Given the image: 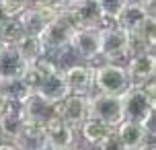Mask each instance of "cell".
Instances as JSON below:
<instances>
[{
	"label": "cell",
	"instance_id": "1",
	"mask_svg": "<svg viewBox=\"0 0 156 150\" xmlns=\"http://www.w3.org/2000/svg\"><path fill=\"white\" fill-rule=\"evenodd\" d=\"M78 25L72 21V16L66 10H60L58 15L47 23V27L41 33V45H43V55L54 58V55L64 54L66 49H70V41Z\"/></svg>",
	"mask_w": 156,
	"mask_h": 150
},
{
	"label": "cell",
	"instance_id": "2",
	"mask_svg": "<svg viewBox=\"0 0 156 150\" xmlns=\"http://www.w3.org/2000/svg\"><path fill=\"white\" fill-rule=\"evenodd\" d=\"M121 105H123V119L142 123L154 136V107L156 99H150L140 84H132L125 93H121Z\"/></svg>",
	"mask_w": 156,
	"mask_h": 150
},
{
	"label": "cell",
	"instance_id": "3",
	"mask_svg": "<svg viewBox=\"0 0 156 150\" xmlns=\"http://www.w3.org/2000/svg\"><path fill=\"white\" fill-rule=\"evenodd\" d=\"M127 45L129 33L115 23L99 29V58H103L105 62H117L121 58H127Z\"/></svg>",
	"mask_w": 156,
	"mask_h": 150
},
{
	"label": "cell",
	"instance_id": "4",
	"mask_svg": "<svg viewBox=\"0 0 156 150\" xmlns=\"http://www.w3.org/2000/svg\"><path fill=\"white\" fill-rule=\"evenodd\" d=\"M132 87L127 78L125 66L117 62H103L94 68V88L97 93H107V95H121Z\"/></svg>",
	"mask_w": 156,
	"mask_h": 150
},
{
	"label": "cell",
	"instance_id": "5",
	"mask_svg": "<svg viewBox=\"0 0 156 150\" xmlns=\"http://www.w3.org/2000/svg\"><path fill=\"white\" fill-rule=\"evenodd\" d=\"M88 117H94L117 127L123 121V105L121 95H107V93H90L88 95Z\"/></svg>",
	"mask_w": 156,
	"mask_h": 150
},
{
	"label": "cell",
	"instance_id": "6",
	"mask_svg": "<svg viewBox=\"0 0 156 150\" xmlns=\"http://www.w3.org/2000/svg\"><path fill=\"white\" fill-rule=\"evenodd\" d=\"M64 10L72 16V21L78 27H105L109 25L101 12V6L97 0H70Z\"/></svg>",
	"mask_w": 156,
	"mask_h": 150
},
{
	"label": "cell",
	"instance_id": "7",
	"mask_svg": "<svg viewBox=\"0 0 156 150\" xmlns=\"http://www.w3.org/2000/svg\"><path fill=\"white\" fill-rule=\"evenodd\" d=\"M55 115L62 117L74 130H78L80 123L88 117V95L68 93L60 103H55Z\"/></svg>",
	"mask_w": 156,
	"mask_h": 150
},
{
	"label": "cell",
	"instance_id": "8",
	"mask_svg": "<svg viewBox=\"0 0 156 150\" xmlns=\"http://www.w3.org/2000/svg\"><path fill=\"white\" fill-rule=\"evenodd\" d=\"M70 49L86 62L99 58V27H78L70 41Z\"/></svg>",
	"mask_w": 156,
	"mask_h": 150
},
{
	"label": "cell",
	"instance_id": "9",
	"mask_svg": "<svg viewBox=\"0 0 156 150\" xmlns=\"http://www.w3.org/2000/svg\"><path fill=\"white\" fill-rule=\"evenodd\" d=\"M64 82L68 87V93L74 95H90L94 88V68L86 64H74L70 68L62 70Z\"/></svg>",
	"mask_w": 156,
	"mask_h": 150
},
{
	"label": "cell",
	"instance_id": "10",
	"mask_svg": "<svg viewBox=\"0 0 156 150\" xmlns=\"http://www.w3.org/2000/svg\"><path fill=\"white\" fill-rule=\"evenodd\" d=\"M47 136V148L49 150H70L74 148V127L68 126L62 117H49L43 123Z\"/></svg>",
	"mask_w": 156,
	"mask_h": 150
},
{
	"label": "cell",
	"instance_id": "11",
	"mask_svg": "<svg viewBox=\"0 0 156 150\" xmlns=\"http://www.w3.org/2000/svg\"><path fill=\"white\" fill-rule=\"evenodd\" d=\"M127 78L132 84H144L154 78L156 74V55L154 52H144V54L129 55V62L125 66Z\"/></svg>",
	"mask_w": 156,
	"mask_h": 150
},
{
	"label": "cell",
	"instance_id": "12",
	"mask_svg": "<svg viewBox=\"0 0 156 150\" xmlns=\"http://www.w3.org/2000/svg\"><path fill=\"white\" fill-rule=\"evenodd\" d=\"M58 15L55 10L47 6H41V4H29V6L23 10V15L19 16V21L23 25V31L27 35H35V37H41L43 29L47 27V23Z\"/></svg>",
	"mask_w": 156,
	"mask_h": 150
},
{
	"label": "cell",
	"instance_id": "13",
	"mask_svg": "<svg viewBox=\"0 0 156 150\" xmlns=\"http://www.w3.org/2000/svg\"><path fill=\"white\" fill-rule=\"evenodd\" d=\"M35 93H37L39 97H43L45 101H49L51 105L60 103L64 97L68 95V87H66V82H64L62 68H60L58 64L51 66V68L45 72V76H43V80H41V84H39V88Z\"/></svg>",
	"mask_w": 156,
	"mask_h": 150
},
{
	"label": "cell",
	"instance_id": "14",
	"mask_svg": "<svg viewBox=\"0 0 156 150\" xmlns=\"http://www.w3.org/2000/svg\"><path fill=\"white\" fill-rule=\"evenodd\" d=\"M115 134H117V138L121 140L125 150H142L148 144V140L154 138V136H150V132L142 126V123L127 121V119H123V121L115 127Z\"/></svg>",
	"mask_w": 156,
	"mask_h": 150
},
{
	"label": "cell",
	"instance_id": "15",
	"mask_svg": "<svg viewBox=\"0 0 156 150\" xmlns=\"http://www.w3.org/2000/svg\"><path fill=\"white\" fill-rule=\"evenodd\" d=\"M21 109H23V115L27 121H33V123H45L49 117L55 115V105H51L49 101H45L43 97H39L37 93H29L21 101Z\"/></svg>",
	"mask_w": 156,
	"mask_h": 150
},
{
	"label": "cell",
	"instance_id": "16",
	"mask_svg": "<svg viewBox=\"0 0 156 150\" xmlns=\"http://www.w3.org/2000/svg\"><path fill=\"white\" fill-rule=\"evenodd\" d=\"M21 150H47V136L45 127L41 123H33V121H25L21 132L16 134L12 140Z\"/></svg>",
	"mask_w": 156,
	"mask_h": 150
},
{
	"label": "cell",
	"instance_id": "17",
	"mask_svg": "<svg viewBox=\"0 0 156 150\" xmlns=\"http://www.w3.org/2000/svg\"><path fill=\"white\" fill-rule=\"evenodd\" d=\"M27 64L15 45H4L0 49V78H21Z\"/></svg>",
	"mask_w": 156,
	"mask_h": 150
},
{
	"label": "cell",
	"instance_id": "18",
	"mask_svg": "<svg viewBox=\"0 0 156 150\" xmlns=\"http://www.w3.org/2000/svg\"><path fill=\"white\" fill-rule=\"evenodd\" d=\"M25 121L27 119L23 115L21 103H8L6 109L0 113V136L6 140H15Z\"/></svg>",
	"mask_w": 156,
	"mask_h": 150
},
{
	"label": "cell",
	"instance_id": "19",
	"mask_svg": "<svg viewBox=\"0 0 156 150\" xmlns=\"http://www.w3.org/2000/svg\"><path fill=\"white\" fill-rule=\"evenodd\" d=\"M146 19H148V15L140 6V2L138 0H127V4L121 8L119 16L115 19V25L121 27V29H125L127 33H133Z\"/></svg>",
	"mask_w": 156,
	"mask_h": 150
},
{
	"label": "cell",
	"instance_id": "20",
	"mask_svg": "<svg viewBox=\"0 0 156 150\" xmlns=\"http://www.w3.org/2000/svg\"><path fill=\"white\" fill-rule=\"evenodd\" d=\"M78 130H80L82 138H84L88 144H93V146H99L107 136L115 132V127L107 126V123H103V121H99V119H94V117H86L84 121L80 123Z\"/></svg>",
	"mask_w": 156,
	"mask_h": 150
},
{
	"label": "cell",
	"instance_id": "21",
	"mask_svg": "<svg viewBox=\"0 0 156 150\" xmlns=\"http://www.w3.org/2000/svg\"><path fill=\"white\" fill-rule=\"evenodd\" d=\"M15 48L27 62H35V60H39V58H43V45H41V39L35 37V35H27V33H25L23 37L15 43Z\"/></svg>",
	"mask_w": 156,
	"mask_h": 150
},
{
	"label": "cell",
	"instance_id": "22",
	"mask_svg": "<svg viewBox=\"0 0 156 150\" xmlns=\"http://www.w3.org/2000/svg\"><path fill=\"white\" fill-rule=\"evenodd\" d=\"M0 95L8 103H21L29 95V88L21 78H0Z\"/></svg>",
	"mask_w": 156,
	"mask_h": 150
},
{
	"label": "cell",
	"instance_id": "23",
	"mask_svg": "<svg viewBox=\"0 0 156 150\" xmlns=\"http://www.w3.org/2000/svg\"><path fill=\"white\" fill-rule=\"evenodd\" d=\"M25 35L23 25L19 19H4L0 23V41L4 45H15L16 41Z\"/></svg>",
	"mask_w": 156,
	"mask_h": 150
},
{
	"label": "cell",
	"instance_id": "24",
	"mask_svg": "<svg viewBox=\"0 0 156 150\" xmlns=\"http://www.w3.org/2000/svg\"><path fill=\"white\" fill-rule=\"evenodd\" d=\"M132 35H136L148 49H154L156 48V19L154 16H148Z\"/></svg>",
	"mask_w": 156,
	"mask_h": 150
},
{
	"label": "cell",
	"instance_id": "25",
	"mask_svg": "<svg viewBox=\"0 0 156 150\" xmlns=\"http://www.w3.org/2000/svg\"><path fill=\"white\" fill-rule=\"evenodd\" d=\"M99 2V6H101V12L105 16V21L107 23H115V19L119 16L121 12V8L127 4V0H97Z\"/></svg>",
	"mask_w": 156,
	"mask_h": 150
},
{
	"label": "cell",
	"instance_id": "26",
	"mask_svg": "<svg viewBox=\"0 0 156 150\" xmlns=\"http://www.w3.org/2000/svg\"><path fill=\"white\" fill-rule=\"evenodd\" d=\"M99 150H125L123 148V144H121V140L117 138V134L113 132V134H109L105 140H103L99 146H97Z\"/></svg>",
	"mask_w": 156,
	"mask_h": 150
},
{
	"label": "cell",
	"instance_id": "27",
	"mask_svg": "<svg viewBox=\"0 0 156 150\" xmlns=\"http://www.w3.org/2000/svg\"><path fill=\"white\" fill-rule=\"evenodd\" d=\"M70 0H31V4H41V6H47V8H51V10H55V12L64 10V6Z\"/></svg>",
	"mask_w": 156,
	"mask_h": 150
},
{
	"label": "cell",
	"instance_id": "28",
	"mask_svg": "<svg viewBox=\"0 0 156 150\" xmlns=\"http://www.w3.org/2000/svg\"><path fill=\"white\" fill-rule=\"evenodd\" d=\"M138 2H140V6L146 10V15L156 19V0H138Z\"/></svg>",
	"mask_w": 156,
	"mask_h": 150
},
{
	"label": "cell",
	"instance_id": "29",
	"mask_svg": "<svg viewBox=\"0 0 156 150\" xmlns=\"http://www.w3.org/2000/svg\"><path fill=\"white\" fill-rule=\"evenodd\" d=\"M0 150H21V148L12 142H0Z\"/></svg>",
	"mask_w": 156,
	"mask_h": 150
},
{
	"label": "cell",
	"instance_id": "30",
	"mask_svg": "<svg viewBox=\"0 0 156 150\" xmlns=\"http://www.w3.org/2000/svg\"><path fill=\"white\" fill-rule=\"evenodd\" d=\"M6 105H8V101H6V99H4L2 95H0V113H2V111L6 109Z\"/></svg>",
	"mask_w": 156,
	"mask_h": 150
},
{
	"label": "cell",
	"instance_id": "31",
	"mask_svg": "<svg viewBox=\"0 0 156 150\" xmlns=\"http://www.w3.org/2000/svg\"><path fill=\"white\" fill-rule=\"evenodd\" d=\"M142 150H156V146H154V142H150V144H146Z\"/></svg>",
	"mask_w": 156,
	"mask_h": 150
},
{
	"label": "cell",
	"instance_id": "32",
	"mask_svg": "<svg viewBox=\"0 0 156 150\" xmlns=\"http://www.w3.org/2000/svg\"><path fill=\"white\" fill-rule=\"evenodd\" d=\"M70 150H82V148H70Z\"/></svg>",
	"mask_w": 156,
	"mask_h": 150
}]
</instances>
